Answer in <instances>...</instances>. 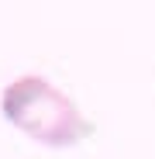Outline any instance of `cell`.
<instances>
[{"label":"cell","instance_id":"6da1fadb","mask_svg":"<svg viewBox=\"0 0 155 159\" xmlns=\"http://www.w3.org/2000/svg\"><path fill=\"white\" fill-rule=\"evenodd\" d=\"M0 107L17 131L52 149L80 145L93 135V121L80 111V104L66 90H59L55 83H48L45 76H35V73L17 76L14 83L4 87Z\"/></svg>","mask_w":155,"mask_h":159}]
</instances>
